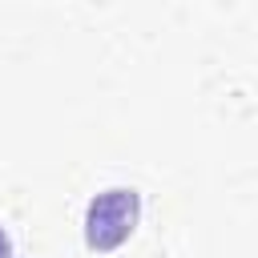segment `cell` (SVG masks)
Returning a JSON list of instances; mask_svg holds the SVG:
<instances>
[{"label": "cell", "instance_id": "1", "mask_svg": "<svg viewBox=\"0 0 258 258\" xmlns=\"http://www.w3.org/2000/svg\"><path fill=\"white\" fill-rule=\"evenodd\" d=\"M137 218H141V198H137L133 185L101 189L89 202V214H85V242L93 250H117L133 234Z\"/></svg>", "mask_w": 258, "mask_h": 258}, {"label": "cell", "instance_id": "2", "mask_svg": "<svg viewBox=\"0 0 258 258\" xmlns=\"http://www.w3.org/2000/svg\"><path fill=\"white\" fill-rule=\"evenodd\" d=\"M0 258H12V242H8L4 230H0Z\"/></svg>", "mask_w": 258, "mask_h": 258}]
</instances>
